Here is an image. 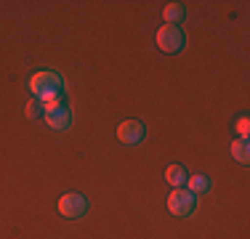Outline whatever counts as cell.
Returning a JSON list of instances; mask_svg holds the SVG:
<instances>
[{
  "instance_id": "8fae6325",
  "label": "cell",
  "mask_w": 250,
  "mask_h": 239,
  "mask_svg": "<svg viewBox=\"0 0 250 239\" xmlns=\"http://www.w3.org/2000/svg\"><path fill=\"white\" fill-rule=\"evenodd\" d=\"M27 115L29 117H32V120H38L40 115H43V112H45V106H43V101H40V99H32V101H29V106H27Z\"/></svg>"
},
{
  "instance_id": "52a82bcc",
  "label": "cell",
  "mask_w": 250,
  "mask_h": 239,
  "mask_svg": "<svg viewBox=\"0 0 250 239\" xmlns=\"http://www.w3.org/2000/svg\"><path fill=\"white\" fill-rule=\"evenodd\" d=\"M163 19L170 24V27H176V24H181L187 19V5L184 3H168L163 8Z\"/></svg>"
},
{
  "instance_id": "8992f818",
  "label": "cell",
  "mask_w": 250,
  "mask_h": 239,
  "mask_svg": "<svg viewBox=\"0 0 250 239\" xmlns=\"http://www.w3.org/2000/svg\"><path fill=\"white\" fill-rule=\"evenodd\" d=\"M144 125L139 122V120H125V122H120V128H117V139H120L123 143H128V146H136V143L144 141Z\"/></svg>"
},
{
  "instance_id": "3957f363",
  "label": "cell",
  "mask_w": 250,
  "mask_h": 239,
  "mask_svg": "<svg viewBox=\"0 0 250 239\" xmlns=\"http://www.w3.org/2000/svg\"><path fill=\"white\" fill-rule=\"evenodd\" d=\"M59 213L67 220H77L88 213V199L83 194H77V191H69V194H64L59 199Z\"/></svg>"
},
{
  "instance_id": "6da1fadb",
  "label": "cell",
  "mask_w": 250,
  "mask_h": 239,
  "mask_svg": "<svg viewBox=\"0 0 250 239\" xmlns=\"http://www.w3.org/2000/svg\"><path fill=\"white\" fill-rule=\"evenodd\" d=\"M29 85L35 91V99H40L43 104H59V101H64V82L56 72H48V69L38 72L29 80Z\"/></svg>"
},
{
  "instance_id": "9c48e42d",
  "label": "cell",
  "mask_w": 250,
  "mask_h": 239,
  "mask_svg": "<svg viewBox=\"0 0 250 239\" xmlns=\"http://www.w3.org/2000/svg\"><path fill=\"white\" fill-rule=\"evenodd\" d=\"M231 154H234V159H237V162L248 165V162H250V152H248V139H240V141H234V143H231Z\"/></svg>"
},
{
  "instance_id": "30bf717a",
  "label": "cell",
  "mask_w": 250,
  "mask_h": 239,
  "mask_svg": "<svg viewBox=\"0 0 250 239\" xmlns=\"http://www.w3.org/2000/svg\"><path fill=\"white\" fill-rule=\"evenodd\" d=\"M187 186L192 194H202V191H208V186H210V181H208L205 176H189L187 178Z\"/></svg>"
},
{
  "instance_id": "ba28073f",
  "label": "cell",
  "mask_w": 250,
  "mask_h": 239,
  "mask_svg": "<svg viewBox=\"0 0 250 239\" xmlns=\"http://www.w3.org/2000/svg\"><path fill=\"white\" fill-rule=\"evenodd\" d=\"M187 178H189V173H187L184 165H170L168 170H165V181H168L170 186H176V189L187 186Z\"/></svg>"
},
{
  "instance_id": "7a4b0ae2",
  "label": "cell",
  "mask_w": 250,
  "mask_h": 239,
  "mask_svg": "<svg viewBox=\"0 0 250 239\" xmlns=\"http://www.w3.org/2000/svg\"><path fill=\"white\" fill-rule=\"evenodd\" d=\"M168 210L176 218H189V215L197 210V194H192L189 189H176L168 197Z\"/></svg>"
},
{
  "instance_id": "277c9868",
  "label": "cell",
  "mask_w": 250,
  "mask_h": 239,
  "mask_svg": "<svg viewBox=\"0 0 250 239\" xmlns=\"http://www.w3.org/2000/svg\"><path fill=\"white\" fill-rule=\"evenodd\" d=\"M157 48L163 53H178L184 48V32L181 27H170V24H165V27H160L157 32Z\"/></svg>"
},
{
  "instance_id": "7c38bea8",
  "label": "cell",
  "mask_w": 250,
  "mask_h": 239,
  "mask_svg": "<svg viewBox=\"0 0 250 239\" xmlns=\"http://www.w3.org/2000/svg\"><path fill=\"white\" fill-rule=\"evenodd\" d=\"M240 139H248V120H240Z\"/></svg>"
},
{
  "instance_id": "5b68a950",
  "label": "cell",
  "mask_w": 250,
  "mask_h": 239,
  "mask_svg": "<svg viewBox=\"0 0 250 239\" xmlns=\"http://www.w3.org/2000/svg\"><path fill=\"white\" fill-rule=\"evenodd\" d=\"M45 122H48L53 130H69V125H72V112H69V106L64 104V101L48 104L45 106Z\"/></svg>"
}]
</instances>
